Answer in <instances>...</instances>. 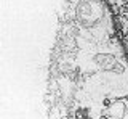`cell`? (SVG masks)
Listing matches in <instances>:
<instances>
[{"instance_id":"6da1fadb","label":"cell","mask_w":128,"mask_h":119,"mask_svg":"<svg viewBox=\"0 0 128 119\" xmlns=\"http://www.w3.org/2000/svg\"><path fill=\"white\" fill-rule=\"evenodd\" d=\"M109 7L115 31L128 55V0H104Z\"/></svg>"}]
</instances>
